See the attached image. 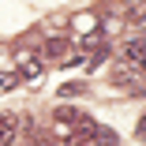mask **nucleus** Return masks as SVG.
I'll return each instance as SVG.
<instances>
[{
  "instance_id": "obj_6",
  "label": "nucleus",
  "mask_w": 146,
  "mask_h": 146,
  "mask_svg": "<svg viewBox=\"0 0 146 146\" xmlns=\"http://www.w3.org/2000/svg\"><path fill=\"white\" fill-rule=\"evenodd\" d=\"M142 15H146V8H139V4L127 8V19H131V23H142Z\"/></svg>"
},
{
  "instance_id": "obj_4",
  "label": "nucleus",
  "mask_w": 146,
  "mask_h": 146,
  "mask_svg": "<svg viewBox=\"0 0 146 146\" xmlns=\"http://www.w3.org/2000/svg\"><path fill=\"white\" fill-rule=\"evenodd\" d=\"M19 68H23L26 79H38V75H41V60H38V56H30V52L19 56Z\"/></svg>"
},
{
  "instance_id": "obj_3",
  "label": "nucleus",
  "mask_w": 146,
  "mask_h": 146,
  "mask_svg": "<svg viewBox=\"0 0 146 146\" xmlns=\"http://www.w3.org/2000/svg\"><path fill=\"white\" fill-rule=\"evenodd\" d=\"M90 142H94V146H120V139H116V131H112V127H94Z\"/></svg>"
},
{
  "instance_id": "obj_5",
  "label": "nucleus",
  "mask_w": 146,
  "mask_h": 146,
  "mask_svg": "<svg viewBox=\"0 0 146 146\" xmlns=\"http://www.w3.org/2000/svg\"><path fill=\"white\" fill-rule=\"evenodd\" d=\"M124 56L146 68V41H127V45H124Z\"/></svg>"
},
{
  "instance_id": "obj_7",
  "label": "nucleus",
  "mask_w": 146,
  "mask_h": 146,
  "mask_svg": "<svg viewBox=\"0 0 146 146\" xmlns=\"http://www.w3.org/2000/svg\"><path fill=\"white\" fill-rule=\"evenodd\" d=\"M15 82H19L15 75H8V71H0V90H8V86H15Z\"/></svg>"
},
{
  "instance_id": "obj_8",
  "label": "nucleus",
  "mask_w": 146,
  "mask_h": 146,
  "mask_svg": "<svg viewBox=\"0 0 146 146\" xmlns=\"http://www.w3.org/2000/svg\"><path fill=\"white\" fill-rule=\"evenodd\" d=\"M68 146H90V142H86V139H71Z\"/></svg>"
},
{
  "instance_id": "obj_2",
  "label": "nucleus",
  "mask_w": 146,
  "mask_h": 146,
  "mask_svg": "<svg viewBox=\"0 0 146 146\" xmlns=\"http://www.w3.org/2000/svg\"><path fill=\"white\" fill-rule=\"evenodd\" d=\"M68 49H71L68 38H52V41L45 45V60H60V56H68Z\"/></svg>"
},
{
  "instance_id": "obj_1",
  "label": "nucleus",
  "mask_w": 146,
  "mask_h": 146,
  "mask_svg": "<svg viewBox=\"0 0 146 146\" xmlns=\"http://www.w3.org/2000/svg\"><path fill=\"white\" fill-rule=\"evenodd\" d=\"M19 135V116L15 112H0V146H11Z\"/></svg>"
}]
</instances>
